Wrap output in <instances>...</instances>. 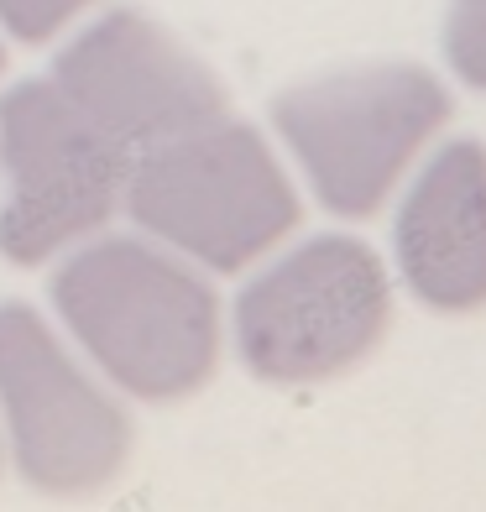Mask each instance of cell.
Listing matches in <instances>:
<instances>
[{
    "mask_svg": "<svg viewBox=\"0 0 486 512\" xmlns=\"http://www.w3.org/2000/svg\"><path fill=\"white\" fill-rule=\"evenodd\" d=\"M53 293L100 366L142 398H183L220 361L215 293L136 241H105L74 256Z\"/></svg>",
    "mask_w": 486,
    "mask_h": 512,
    "instance_id": "1",
    "label": "cell"
},
{
    "mask_svg": "<svg viewBox=\"0 0 486 512\" xmlns=\"http://www.w3.org/2000/svg\"><path fill=\"white\" fill-rule=\"evenodd\" d=\"M272 121L309 173L330 215H377L434 131L450 121V95L413 63L356 68L277 95Z\"/></svg>",
    "mask_w": 486,
    "mask_h": 512,
    "instance_id": "2",
    "label": "cell"
},
{
    "mask_svg": "<svg viewBox=\"0 0 486 512\" xmlns=\"http://www.w3.org/2000/svg\"><path fill=\"white\" fill-rule=\"evenodd\" d=\"M392 324V283L372 246L319 236L288 251L236 304L246 366L267 382H324L361 366Z\"/></svg>",
    "mask_w": 486,
    "mask_h": 512,
    "instance_id": "3",
    "label": "cell"
},
{
    "mask_svg": "<svg viewBox=\"0 0 486 512\" xmlns=\"http://www.w3.org/2000/svg\"><path fill=\"white\" fill-rule=\"evenodd\" d=\"M131 215L204 267L236 272L298 225V194L257 131L215 121L142 162Z\"/></svg>",
    "mask_w": 486,
    "mask_h": 512,
    "instance_id": "4",
    "label": "cell"
},
{
    "mask_svg": "<svg viewBox=\"0 0 486 512\" xmlns=\"http://www.w3.org/2000/svg\"><path fill=\"white\" fill-rule=\"evenodd\" d=\"M0 147L11 168L0 251L11 262H42L115 209L126 157L63 89L21 84L16 95H6Z\"/></svg>",
    "mask_w": 486,
    "mask_h": 512,
    "instance_id": "5",
    "label": "cell"
},
{
    "mask_svg": "<svg viewBox=\"0 0 486 512\" xmlns=\"http://www.w3.org/2000/svg\"><path fill=\"white\" fill-rule=\"evenodd\" d=\"M58 89L121 152L225 121L215 74L142 16H110L84 32L58 63Z\"/></svg>",
    "mask_w": 486,
    "mask_h": 512,
    "instance_id": "6",
    "label": "cell"
},
{
    "mask_svg": "<svg viewBox=\"0 0 486 512\" xmlns=\"http://www.w3.org/2000/svg\"><path fill=\"white\" fill-rule=\"evenodd\" d=\"M0 398L11 413L21 471L37 486L79 492L121 465V413L68 366L32 309H0Z\"/></svg>",
    "mask_w": 486,
    "mask_h": 512,
    "instance_id": "7",
    "label": "cell"
},
{
    "mask_svg": "<svg viewBox=\"0 0 486 512\" xmlns=\"http://www.w3.org/2000/svg\"><path fill=\"white\" fill-rule=\"evenodd\" d=\"M398 267L439 314L486 304V152L476 142H450L403 199Z\"/></svg>",
    "mask_w": 486,
    "mask_h": 512,
    "instance_id": "8",
    "label": "cell"
},
{
    "mask_svg": "<svg viewBox=\"0 0 486 512\" xmlns=\"http://www.w3.org/2000/svg\"><path fill=\"white\" fill-rule=\"evenodd\" d=\"M445 53L471 89H486V0H450Z\"/></svg>",
    "mask_w": 486,
    "mask_h": 512,
    "instance_id": "9",
    "label": "cell"
},
{
    "mask_svg": "<svg viewBox=\"0 0 486 512\" xmlns=\"http://www.w3.org/2000/svg\"><path fill=\"white\" fill-rule=\"evenodd\" d=\"M79 6H89V0H0V21H6L16 37L42 42L48 32H58Z\"/></svg>",
    "mask_w": 486,
    "mask_h": 512,
    "instance_id": "10",
    "label": "cell"
}]
</instances>
